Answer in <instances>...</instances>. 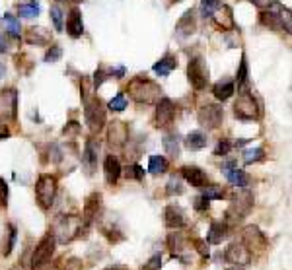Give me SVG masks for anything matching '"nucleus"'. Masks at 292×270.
Returning a JSON list of instances; mask_svg holds the SVG:
<instances>
[{"label": "nucleus", "mask_w": 292, "mask_h": 270, "mask_svg": "<svg viewBox=\"0 0 292 270\" xmlns=\"http://www.w3.org/2000/svg\"><path fill=\"white\" fill-rule=\"evenodd\" d=\"M66 33L72 37V39H78V37H82V33H84L82 14H80V10L76 6L68 12V18H66Z\"/></svg>", "instance_id": "23"}, {"label": "nucleus", "mask_w": 292, "mask_h": 270, "mask_svg": "<svg viewBox=\"0 0 292 270\" xmlns=\"http://www.w3.org/2000/svg\"><path fill=\"white\" fill-rule=\"evenodd\" d=\"M183 144H185V148H187V150H191V152H197V150L206 148V144H208V138H206V134H204V132H201V130H193V132H189V134L185 136Z\"/></svg>", "instance_id": "28"}, {"label": "nucleus", "mask_w": 292, "mask_h": 270, "mask_svg": "<svg viewBox=\"0 0 292 270\" xmlns=\"http://www.w3.org/2000/svg\"><path fill=\"white\" fill-rule=\"evenodd\" d=\"M187 78H189V84L195 88L197 91L204 90L208 86V66L204 62L202 56H193L189 58V64H187Z\"/></svg>", "instance_id": "7"}, {"label": "nucleus", "mask_w": 292, "mask_h": 270, "mask_svg": "<svg viewBox=\"0 0 292 270\" xmlns=\"http://www.w3.org/2000/svg\"><path fill=\"white\" fill-rule=\"evenodd\" d=\"M242 160H244L246 165L263 162V160H265V150H263V148H250V150H246V152H244Z\"/></svg>", "instance_id": "36"}, {"label": "nucleus", "mask_w": 292, "mask_h": 270, "mask_svg": "<svg viewBox=\"0 0 292 270\" xmlns=\"http://www.w3.org/2000/svg\"><path fill=\"white\" fill-rule=\"evenodd\" d=\"M180 173H182V179H185L195 189H202V187L208 185V175L197 165H183L180 169Z\"/></svg>", "instance_id": "16"}, {"label": "nucleus", "mask_w": 292, "mask_h": 270, "mask_svg": "<svg viewBox=\"0 0 292 270\" xmlns=\"http://www.w3.org/2000/svg\"><path fill=\"white\" fill-rule=\"evenodd\" d=\"M183 183H182V177H172V179L168 181V185H166V193L170 195V197H180L183 195Z\"/></svg>", "instance_id": "41"}, {"label": "nucleus", "mask_w": 292, "mask_h": 270, "mask_svg": "<svg viewBox=\"0 0 292 270\" xmlns=\"http://www.w3.org/2000/svg\"><path fill=\"white\" fill-rule=\"evenodd\" d=\"M201 197H204L210 202V200H222V198L226 197V193H224V189L220 185H206V187H202Z\"/></svg>", "instance_id": "38"}, {"label": "nucleus", "mask_w": 292, "mask_h": 270, "mask_svg": "<svg viewBox=\"0 0 292 270\" xmlns=\"http://www.w3.org/2000/svg\"><path fill=\"white\" fill-rule=\"evenodd\" d=\"M12 270H18V269H12Z\"/></svg>", "instance_id": "61"}, {"label": "nucleus", "mask_w": 292, "mask_h": 270, "mask_svg": "<svg viewBox=\"0 0 292 270\" xmlns=\"http://www.w3.org/2000/svg\"><path fill=\"white\" fill-rule=\"evenodd\" d=\"M108 109L113 111V113H121V111H125V109H127V95H125L123 91H119V93L111 99L110 103H108Z\"/></svg>", "instance_id": "40"}, {"label": "nucleus", "mask_w": 292, "mask_h": 270, "mask_svg": "<svg viewBox=\"0 0 292 270\" xmlns=\"http://www.w3.org/2000/svg\"><path fill=\"white\" fill-rule=\"evenodd\" d=\"M193 208H195L197 212H206V210H208V200L204 197H195V200H193Z\"/></svg>", "instance_id": "53"}, {"label": "nucleus", "mask_w": 292, "mask_h": 270, "mask_svg": "<svg viewBox=\"0 0 292 270\" xmlns=\"http://www.w3.org/2000/svg\"><path fill=\"white\" fill-rule=\"evenodd\" d=\"M280 8V6H278ZM278 8H267V10H261V23L265 25V27H271V29H276V31H282V29H286L284 27V18L276 12Z\"/></svg>", "instance_id": "22"}, {"label": "nucleus", "mask_w": 292, "mask_h": 270, "mask_svg": "<svg viewBox=\"0 0 292 270\" xmlns=\"http://www.w3.org/2000/svg\"><path fill=\"white\" fill-rule=\"evenodd\" d=\"M250 2H252V0H250Z\"/></svg>", "instance_id": "63"}, {"label": "nucleus", "mask_w": 292, "mask_h": 270, "mask_svg": "<svg viewBox=\"0 0 292 270\" xmlns=\"http://www.w3.org/2000/svg\"><path fill=\"white\" fill-rule=\"evenodd\" d=\"M0 16H2V14H0Z\"/></svg>", "instance_id": "62"}, {"label": "nucleus", "mask_w": 292, "mask_h": 270, "mask_svg": "<svg viewBox=\"0 0 292 270\" xmlns=\"http://www.w3.org/2000/svg\"><path fill=\"white\" fill-rule=\"evenodd\" d=\"M242 243L254 253H263L267 249L269 241H267V235L263 234L257 226H246L242 230Z\"/></svg>", "instance_id": "11"}, {"label": "nucleus", "mask_w": 292, "mask_h": 270, "mask_svg": "<svg viewBox=\"0 0 292 270\" xmlns=\"http://www.w3.org/2000/svg\"><path fill=\"white\" fill-rule=\"evenodd\" d=\"M142 270H162V255H160V253L152 255V257L146 261V265L142 267Z\"/></svg>", "instance_id": "48"}, {"label": "nucleus", "mask_w": 292, "mask_h": 270, "mask_svg": "<svg viewBox=\"0 0 292 270\" xmlns=\"http://www.w3.org/2000/svg\"><path fill=\"white\" fill-rule=\"evenodd\" d=\"M230 234V226L222 220V222H212L210 224V228H208V232H206V243L208 245H220L226 237Z\"/></svg>", "instance_id": "21"}, {"label": "nucleus", "mask_w": 292, "mask_h": 270, "mask_svg": "<svg viewBox=\"0 0 292 270\" xmlns=\"http://www.w3.org/2000/svg\"><path fill=\"white\" fill-rule=\"evenodd\" d=\"M74 2H82V0H74Z\"/></svg>", "instance_id": "59"}, {"label": "nucleus", "mask_w": 292, "mask_h": 270, "mask_svg": "<svg viewBox=\"0 0 292 270\" xmlns=\"http://www.w3.org/2000/svg\"><path fill=\"white\" fill-rule=\"evenodd\" d=\"M8 198H10V187L8 183L0 177V208L8 206Z\"/></svg>", "instance_id": "49"}, {"label": "nucleus", "mask_w": 292, "mask_h": 270, "mask_svg": "<svg viewBox=\"0 0 292 270\" xmlns=\"http://www.w3.org/2000/svg\"><path fill=\"white\" fill-rule=\"evenodd\" d=\"M168 249L172 253L174 259L182 261V263H189V255L193 251L191 247V239L185 237L183 234H180V230H174V234L168 235Z\"/></svg>", "instance_id": "8"}, {"label": "nucleus", "mask_w": 292, "mask_h": 270, "mask_svg": "<svg viewBox=\"0 0 292 270\" xmlns=\"http://www.w3.org/2000/svg\"><path fill=\"white\" fill-rule=\"evenodd\" d=\"M174 2H182V0H174Z\"/></svg>", "instance_id": "60"}, {"label": "nucleus", "mask_w": 292, "mask_h": 270, "mask_svg": "<svg viewBox=\"0 0 292 270\" xmlns=\"http://www.w3.org/2000/svg\"><path fill=\"white\" fill-rule=\"evenodd\" d=\"M193 31H195V12L187 10L182 16V19L178 21V25H176V35L183 39V37H189Z\"/></svg>", "instance_id": "24"}, {"label": "nucleus", "mask_w": 292, "mask_h": 270, "mask_svg": "<svg viewBox=\"0 0 292 270\" xmlns=\"http://www.w3.org/2000/svg\"><path fill=\"white\" fill-rule=\"evenodd\" d=\"M197 121L202 128H208V130L218 128L224 121V109H222V105H216V103H206L199 109Z\"/></svg>", "instance_id": "10"}, {"label": "nucleus", "mask_w": 292, "mask_h": 270, "mask_svg": "<svg viewBox=\"0 0 292 270\" xmlns=\"http://www.w3.org/2000/svg\"><path fill=\"white\" fill-rule=\"evenodd\" d=\"M108 72H110V76H113V78H123L127 70H125V66H117V68H111Z\"/></svg>", "instance_id": "54"}, {"label": "nucleus", "mask_w": 292, "mask_h": 270, "mask_svg": "<svg viewBox=\"0 0 292 270\" xmlns=\"http://www.w3.org/2000/svg\"><path fill=\"white\" fill-rule=\"evenodd\" d=\"M2 74H4V66L0 64V78H2Z\"/></svg>", "instance_id": "58"}, {"label": "nucleus", "mask_w": 292, "mask_h": 270, "mask_svg": "<svg viewBox=\"0 0 292 270\" xmlns=\"http://www.w3.org/2000/svg\"><path fill=\"white\" fill-rule=\"evenodd\" d=\"M187 220H185V212H183L182 206H176V204H170L166 206L164 210V226L170 230H182L185 228Z\"/></svg>", "instance_id": "18"}, {"label": "nucleus", "mask_w": 292, "mask_h": 270, "mask_svg": "<svg viewBox=\"0 0 292 270\" xmlns=\"http://www.w3.org/2000/svg\"><path fill=\"white\" fill-rule=\"evenodd\" d=\"M55 247H56L55 235L51 234V230H49V234L43 235L39 239V243L36 245V249H34V255H32V269L34 270L43 269L47 263H51V259L55 255Z\"/></svg>", "instance_id": "6"}, {"label": "nucleus", "mask_w": 292, "mask_h": 270, "mask_svg": "<svg viewBox=\"0 0 292 270\" xmlns=\"http://www.w3.org/2000/svg\"><path fill=\"white\" fill-rule=\"evenodd\" d=\"M102 212V193H92L90 197H86L84 200V208H82V232H86L92 224L98 220Z\"/></svg>", "instance_id": "12"}, {"label": "nucleus", "mask_w": 292, "mask_h": 270, "mask_svg": "<svg viewBox=\"0 0 292 270\" xmlns=\"http://www.w3.org/2000/svg\"><path fill=\"white\" fill-rule=\"evenodd\" d=\"M56 189H58V183H56L55 175H49V173H41L37 177L36 183V200L39 204L41 210H49L55 202L56 197Z\"/></svg>", "instance_id": "4"}, {"label": "nucleus", "mask_w": 292, "mask_h": 270, "mask_svg": "<svg viewBox=\"0 0 292 270\" xmlns=\"http://www.w3.org/2000/svg\"><path fill=\"white\" fill-rule=\"evenodd\" d=\"M24 39L30 45H49L51 43V33L47 29H43V27H30L26 31Z\"/></svg>", "instance_id": "26"}, {"label": "nucleus", "mask_w": 292, "mask_h": 270, "mask_svg": "<svg viewBox=\"0 0 292 270\" xmlns=\"http://www.w3.org/2000/svg\"><path fill=\"white\" fill-rule=\"evenodd\" d=\"M168 167H170V163L166 160L164 156H150V160H148V171L152 173V175H162L168 171Z\"/></svg>", "instance_id": "33"}, {"label": "nucleus", "mask_w": 292, "mask_h": 270, "mask_svg": "<svg viewBox=\"0 0 292 270\" xmlns=\"http://www.w3.org/2000/svg\"><path fill=\"white\" fill-rule=\"evenodd\" d=\"M121 171H123V167H121L119 158L113 156V154H108L104 158V177H106V183L111 185V187L117 185V181L121 177Z\"/></svg>", "instance_id": "19"}, {"label": "nucleus", "mask_w": 292, "mask_h": 270, "mask_svg": "<svg viewBox=\"0 0 292 270\" xmlns=\"http://www.w3.org/2000/svg\"><path fill=\"white\" fill-rule=\"evenodd\" d=\"M6 51V47H4V41H2V37H0V53H4Z\"/></svg>", "instance_id": "56"}, {"label": "nucleus", "mask_w": 292, "mask_h": 270, "mask_svg": "<svg viewBox=\"0 0 292 270\" xmlns=\"http://www.w3.org/2000/svg\"><path fill=\"white\" fill-rule=\"evenodd\" d=\"M10 136H12V130L8 126V121H6V117L0 115V140H6Z\"/></svg>", "instance_id": "50"}, {"label": "nucleus", "mask_w": 292, "mask_h": 270, "mask_svg": "<svg viewBox=\"0 0 292 270\" xmlns=\"http://www.w3.org/2000/svg\"><path fill=\"white\" fill-rule=\"evenodd\" d=\"M51 234L55 235V241L60 245L70 243L72 239L82 235V222L78 216H60L53 224Z\"/></svg>", "instance_id": "3"}, {"label": "nucleus", "mask_w": 292, "mask_h": 270, "mask_svg": "<svg viewBox=\"0 0 292 270\" xmlns=\"http://www.w3.org/2000/svg\"><path fill=\"white\" fill-rule=\"evenodd\" d=\"M220 0H201V16L204 19L206 18H212L214 12L220 8Z\"/></svg>", "instance_id": "39"}, {"label": "nucleus", "mask_w": 292, "mask_h": 270, "mask_svg": "<svg viewBox=\"0 0 292 270\" xmlns=\"http://www.w3.org/2000/svg\"><path fill=\"white\" fill-rule=\"evenodd\" d=\"M106 270H128L127 267H121V265H113V267H108Z\"/></svg>", "instance_id": "55"}, {"label": "nucleus", "mask_w": 292, "mask_h": 270, "mask_svg": "<svg viewBox=\"0 0 292 270\" xmlns=\"http://www.w3.org/2000/svg\"><path fill=\"white\" fill-rule=\"evenodd\" d=\"M232 142L230 140H226V138H220L218 144H216V148H214V156H218V158H222V156H228L230 154V150H232Z\"/></svg>", "instance_id": "46"}, {"label": "nucleus", "mask_w": 292, "mask_h": 270, "mask_svg": "<svg viewBox=\"0 0 292 270\" xmlns=\"http://www.w3.org/2000/svg\"><path fill=\"white\" fill-rule=\"evenodd\" d=\"M162 144H164L166 154H168L170 158H174V160L180 158V154H182V144H180V136H178V134H166Z\"/></svg>", "instance_id": "32"}, {"label": "nucleus", "mask_w": 292, "mask_h": 270, "mask_svg": "<svg viewBox=\"0 0 292 270\" xmlns=\"http://www.w3.org/2000/svg\"><path fill=\"white\" fill-rule=\"evenodd\" d=\"M212 19L216 21V25L222 27V29H232L234 27V16H232V8L230 6L220 4V8L214 12Z\"/></svg>", "instance_id": "29"}, {"label": "nucleus", "mask_w": 292, "mask_h": 270, "mask_svg": "<svg viewBox=\"0 0 292 270\" xmlns=\"http://www.w3.org/2000/svg\"><path fill=\"white\" fill-rule=\"evenodd\" d=\"M16 239H18V228L14 224H8L6 226V241L2 243V255L4 257H10L14 247H16Z\"/></svg>", "instance_id": "31"}, {"label": "nucleus", "mask_w": 292, "mask_h": 270, "mask_svg": "<svg viewBox=\"0 0 292 270\" xmlns=\"http://www.w3.org/2000/svg\"><path fill=\"white\" fill-rule=\"evenodd\" d=\"M80 132V125L76 123V121H70V123H66V126L62 128V134L64 136H76Z\"/></svg>", "instance_id": "51"}, {"label": "nucleus", "mask_w": 292, "mask_h": 270, "mask_svg": "<svg viewBox=\"0 0 292 270\" xmlns=\"http://www.w3.org/2000/svg\"><path fill=\"white\" fill-rule=\"evenodd\" d=\"M250 68H248V60H246V54H242V60H240V68L236 72V80L234 84H238V91H246L250 90Z\"/></svg>", "instance_id": "30"}, {"label": "nucleus", "mask_w": 292, "mask_h": 270, "mask_svg": "<svg viewBox=\"0 0 292 270\" xmlns=\"http://www.w3.org/2000/svg\"><path fill=\"white\" fill-rule=\"evenodd\" d=\"M212 93L218 101H228L234 93H236V84L234 80H218L214 86H212Z\"/></svg>", "instance_id": "25"}, {"label": "nucleus", "mask_w": 292, "mask_h": 270, "mask_svg": "<svg viewBox=\"0 0 292 270\" xmlns=\"http://www.w3.org/2000/svg\"><path fill=\"white\" fill-rule=\"evenodd\" d=\"M39 12H41V6H39V2H36V0L18 6V16H22V18H37Z\"/></svg>", "instance_id": "34"}, {"label": "nucleus", "mask_w": 292, "mask_h": 270, "mask_svg": "<svg viewBox=\"0 0 292 270\" xmlns=\"http://www.w3.org/2000/svg\"><path fill=\"white\" fill-rule=\"evenodd\" d=\"M108 140L111 146H125L128 142V126L121 121H113L108 128Z\"/></svg>", "instance_id": "20"}, {"label": "nucleus", "mask_w": 292, "mask_h": 270, "mask_svg": "<svg viewBox=\"0 0 292 270\" xmlns=\"http://www.w3.org/2000/svg\"><path fill=\"white\" fill-rule=\"evenodd\" d=\"M102 234L106 235L111 243H119V241H123V239H125V235H123V232H121V230H117V228H111V226H106V224L102 226Z\"/></svg>", "instance_id": "42"}, {"label": "nucleus", "mask_w": 292, "mask_h": 270, "mask_svg": "<svg viewBox=\"0 0 292 270\" xmlns=\"http://www.w3.org/2000/svg\"><path fill=\"white\" fill-rule=\"evenodd\" d=\"M100 150H102V146H100V142H98L94 136L86 140V144H84V152H82V165L86 167L88 173H94L96 167H98Z\"/></svg>", "instance_id": "15"}, {"label": "nucleus", "mask_w": 292, "mask_h": 270, "mask_svg": "<svg viewBox=\"0 0 292 270\" xmlns=\"http://www.w3.org/2000/svg\"><path fill=\"white\" fill-rule=\"evenodd\" d=\"M84 119L92 134H98L104 130V126L108 123V109L100 97H88L84 101Z\"/></svg>", "instance_id": "2"}, {"label": "nucleus", "mask_w": 292, "mask_h": 270, "mask_svg": "<svg viewBox=\"0 0 292 270\" xmlns=\"http://www.w3.org/2000/svg\"><path fill=\"white\" fill-rule=\"evenodd\" d=\"M224 261L232 267H242L246 269L248 265H252L254 261V253L250 251L242 241H234L228 245V249L224 251Z\"/></svg>", "instance_id": "9"}, {"label": "nucleus", "mask_w": 292, "mask_h": 270, "mask_svg": "<svg viewBox=\"0 0 292 270\" xmlns=\"http://www.w3.org/2000/svg\"><path fill=\"white\" fill-rule=\"evenodd\" d=\"M228 270H246V269H242V267H232V269H228Z\"/></svg>", "instance_id": "57"}, {"label": "nucleus", "mask_w": 292, "mask_h": 270, "mask_svg": "<svg viewBox=\"0 0 292 270\" xmlns=\"http://www.w3.org/2000/svg\"><path fill=\"white\" fill-rule=\"evenodd\" d=\"M176 121V103L170 97H160L156 101V119L154 123L158 128H170Z\"/></svg>", "instance_id": "13"}, {"label": "nucleus", "mask_w": 292, "mask_h": 270, "mask_svg": "<svg viewBox=\"0 0 292 270\" xmlns=\"http://www.w3.org/2000/svg\"><path fill=\"white\" fill-rule=\"evenodd\" d=\"M4 25H6V31H8V35L10 37H20L22 35V23H20V19L16 16H12V14H4Z\"/></svg>", "instance_id": "35"}, {"label": "nucleus", "mask_w": 292, "mask_h": 270, "mask_svg": "<svg viewBox=\"0 0 292 270\" xmlns=\"http://www.w3.org/2000/svg\"><path fill=\"white\" fill-rule=\"evenodd\" d=\"M222 173H224V177L230 181L236 189H248V185H250V177L246 175L244 169H238V165L234 162L224 163V165H222Z\"/></svg>", "instance_id": "17"}, {"label": "nucleus", "mask_w": 292, "mask_h": 270, "mask_svg": "<svg viewBox=\"0 0 292 270\" xmlns=\"http://www.w3.org/2000/svg\"><path fill=\"white\" fill-rule=\"evenodd\" d=\"M121 175H125L127 181H144V169L138 165V163H130L125 167V171H121Z\"/></svg>", "instance_id": "37"}, {"label": "nucleus", "mask_w": 292, "mask_h": 270, "mask_svg": "<svg viewBox=\"0 0 292 270\" xmlns=\"http://www.w3.org/2000/svg\"><path fill=\"white\" fill-rule=\"evenodd\" d=\"M176 68H178V58H176L174 54H164V56L152 66V70L158 74V76H162V78L170 76Z\"/></svg>", "instance_id": "27"}, {"label": "nucleus", "mask_w": 292, "mask_h": 270, "mask_svg": "<svg viewBox=\"0 0 292 270\" xmlns=\"http://www.w3.org/2000/svg\"><path fill=\"white\" fill-rule=\"evenodd\" d=\"M256 4L259 10H267V8H278L280 4L276 0H252Z\"/></svg>", "instance_id": "52"}, {"label": "nucleus", "mask_w": 292, "mask_h": 270, "mask_svg": "<svg viewBox=\"0 0 292 270\" xmlns=\"http://www.w3.org/2000/svg\"><path fill=\"white\" fill-rule=\"evenodd\" d=\"M191 243H193V247L197 249V253L201 255L202 259H208V257H210V249H208V243H206L204 239H197V237H195V239H193Z\"/></svg>", "instance_id": "47"}, {"label": "nucleus", "mask_w": 292, "mask_h": 270, "mask_svg": "<svg viewBox=\"0 0 292 270\" xmlns=\"http://www.w3.org/2000/svg\"><path fill=\"white\" fill-rule=\"evenodd\" d=\"M127 91L130 99H134L136 103H144V105H152L162 97V90L156 82H152L146 76H136L128 82Z\"/></svg>", "instance_id": "1"}, {"label": "nucleus", "mask_w": 292, "mask_h": 270, "mask_svg": "<svg viewBox=\"0 0 292 270\" xmlns=\"http://www.w3.org/2000/svg\"><path fill=\"white\" fill-rule=\"evenodd\" d=\"M49 18H51V21H53V27H55V31H62V10L58 8V6H51V10H49Z\"/></svg>", "instance_id": "43"}, {"label": "nucleus", "mask_w": 292, "mask_h": 270, "mask_svg": "<svg viewBox=\"0 0 292 270\" xmlns=\"http://www.w3.org/2000/svg\"><path fill=\"white\" fill-rule=\"evenodd\" d=\"M234 115L240 121H256L261 117V107L250 90L240 91L238 99L234 101Z\"/></svg>", "instance_id": "5"}, {"label": "nucleus", "mask_w": 292, "mask_h": 270, "mask_svg": "<svg viewBox=\"0 0 292 270\" xmlns=\"http://www.w3.org/2000/svg\"><path fill=\"white\" fill-rule=\"evenodd\" d=\"M60 56H62V49H60L58 45H51V47L47 49V53H45V62L53 64V62H56Z\"/></svg>", "instance_id": "45"}, {"label": "nucleus", "mask_w": 292, "mask_h": 270, "mask_svg": "<svg viewBox=\"0 0 292 270\" xmlns=\"http://www.w3.org/2000/svg\"><path fill=\"white\" fill-rule=\"evenodd\" d=\"M0 111L2 117H10L12 121L18 117V91L16 88H6L0 91Z\"/></svg>", "instance_id": "14"}, {"label": "nucleus", "mask_w": 292, "mask_h": 270, "mask_svg": "<svg viewBox=\"0 0 292 270\" xmlns=\"http://www.w3.org/2000/svg\"><path fill=\"white\" fill-rule=\"evenodd\" d=\"M108 78H110V72H108L106 68H98L96 74H94V80H92V88H94V90L102 88V84H104Z\"/></svg>", "instance_id": "44"}]
</instances>
